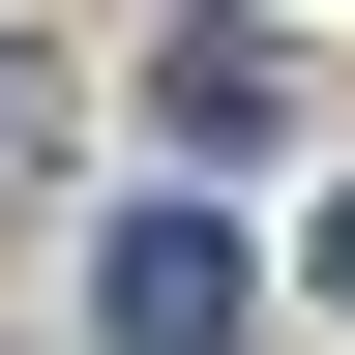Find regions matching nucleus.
<instances>
[{
  "label": "nucleus",
  "mask_w": 355,
  "mask_h": 355,
  "mask_svg": "<svg viewBox=\"0 0 355 355\" xmlns=\"http://www.w3.org/2000/svg\"><path fill=\"white\" fill-rule=\"evenodd\" d=\"M237 296H266V266H237V207H207V178L89 237V326H119V355H237Z\"/></svg>",
  "instance_id": "nucleus-1"
},
{
  "label": "nucleus",
  "mask_w": 355,
  "mask_h": 355,
  "mask_svg": "<svg viewBox=\"0 0 355 355\" xmlns=\"http://www.w3.org/2000/svg\"><path fill=\"white\" fill-rule=\"evenodd\" d=\"M148 119H178V148H266V119H296V60H266V30H178V60H148Z\"/></svg>",
  "instance_id": "nucleus-2"
},
{
  "label": "nucleus",
  "mask_w": 355,
  "mask_h": 355,
  "mask_svg": "<svg viewBox=\"0 0 355 355\" xmlns=\"http://www.w3.org/2000/svg\"><path fill=\"white\" fill-rule=\"evenodd\" d=\"M326 296H355V207H326Z\"/></svg>",
  "instance_id": "nucleus-3"
}]
</instances>
